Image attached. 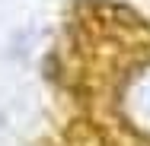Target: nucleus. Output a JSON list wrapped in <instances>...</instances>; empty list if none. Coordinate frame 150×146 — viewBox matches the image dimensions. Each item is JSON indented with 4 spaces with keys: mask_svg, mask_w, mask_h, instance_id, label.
Listing matches in <instances>:
<instances>
[{
    "mask_svg": "<svg viewBox=\"0 0 150 146\" xmlns=\"http://www.w3.org/2000/svg\"><path fill=\"white\" fill-rule=\"evenodd\" d=\"M121 108H125V117L131 127L150 133V64L141 67L137 73H131V80L125 83Z\"/></svg>",
    "mask_w": 150,
    "mask_h": 146,
    "instance_id": "nucleus-1",
    "label": "nucleus"
}]
</instances>
